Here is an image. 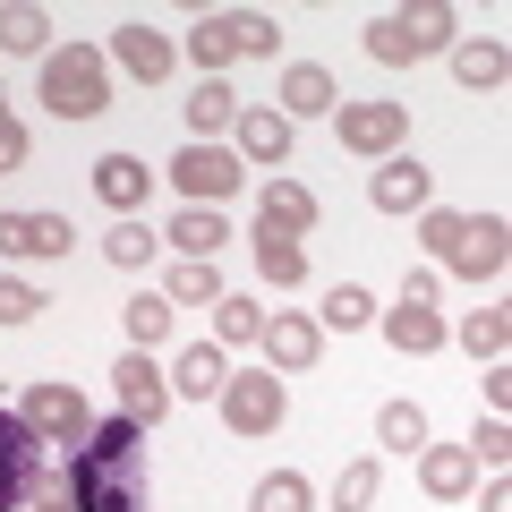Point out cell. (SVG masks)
I'll return each mask as SVG.
<instances>
[{"label":"cell","instance_id":"obj_1","mask_svg":"<svg viewBox=\"0 0 512 512\" xmlns=\"http://www.w3.org/2000/svg\"><path fill=\"white\" fill-rule=\"evenodd\" d=\"M43 103L60 120H94L111 111V60L94 43H69V52H43Z\"/></svg>","mask_w":512,"mask_h":512},{"label":"cell","instance_id":"obj_2","mask_svg":"<svg viewBox=\"0 0 512 512\" xmlns=\"http://www.w3.org/2000/svg\"><path fill=\"white\" fill-rule=\"evenodd\" d=\"M214 402H222V427H231V436H274L282 410H291V393H282L274 367H231V384H222Z\"/></svg>","mask_w":512,"mask_h":512},{"label":"cell","instance_id":"obj_3","mask_svg":"<svg viewBox=\"0 0 512 512\" xmlns=\"http://www.w3.org/2000/svg\"><path fill=\"white\" fill-rule=\"evenodd\" d=\"M18 419L35 427V444H60V453H77V444L94 436V410H86V393L77 384H26V402H18Z\"/></svg>","mask_w":512,"mask_h":512},{"label":"cell","instance_id":"obj_4","mask_svg":"<svg viewBox=\"0 0 512 512\" xmlns=\"http://www.w3.org/2000/svg\"><path fill=\"white\" fill-rule=\"evenodd\" d=\"M239 180H248V163H239L231 146H180L171 154V188H180L188 205H205V214H214L222 197H239Z\"/></svg>","mask_w":512,"mask_h":512},{"label":"cell","instance_id":"obj_5","mask_svg":"<svg viewBox=\"0 0 512 512\" xmlns=\"http://www.w3.org/2000/svg\"><path fill=\"white\" fill-rule=\"evenodd\" d=\"M333 137H342L350 154H402V137H410V103H333Z\"/></svg>","mask_w":512,"mask_h":512},{"label":"cell","instance_id":"obj_6","mask_svg":"<svg viewBox=\"0 0 512 512\" xmlns=\"http://www.w3.org/2000/svg\"><path fill=\"white\" fill-rule=\"evenodd\" d=\"M461 282H495L512 265V222L504 214H461V239H453V256H444Z\"/></svg>","mask_w":512,"mask_h":512},{"label":"cell","instance_id":"obj_7","mask_svg":"<svg viewBox=\"0 0 512 512\" xmlns=\"http://www.w3.org/2000/svg\"><path fill=\"white\" fill-rule=\"evenodd\" d=\"M103 60H111L120 77H137V86H163V77L180 69V43L154 35L146 18H128V26H111V52H103Z\"/></svg>","mask_w":512,"mask_h":512},{"label":"cell","instance_id":"obj_8","mask_svg":"<svg viewBox=\"0 0 512 512\" xmlns=\"http://www.w3.org/2000/svg\"><path fill=\"white\" fill-rule=\"evenodd\" d=\"M111 402H120V419H128V427H154V419L171 410V376L146 359V350H128V359L111 367Z\"/></svg>","mask_w":512,"mask_h":512},{"label":"cell","instance_id":"obj_9","mask_svg":"<svg viewBox=\"0 0 512 512\" xmlns=\"http://www.w3.org/2000/svg\"><path fill=\"white\" fill-rule=\"evenodd\" d=\"M69 495H77V512H146L137 470H103L86 453H69Z\"/></svg>","mask_w":512,"mask_h":512},{"label":"cell","instance_id":"obj_10","mask_svg":"<svg viewBox=\"0 0 512 512\" xmlns=\"http://www.w3.org/2000/svg\"><path fill=\"white\" fill-rule=\"evenodd\" d=\"M256 342H265V359H274L282 376H308V367L325 359V325H316V316H299V308H274Z\"/></svg>","mask_w":512,"mask_h":512},{"label":"cell","instance_id":"obj_11","mask_svg":"<svg viewBox=\"0 0 512 512\" xmlns=\"http://www.w3.org/2000/svg\"><path fill=\"white\" fill-rule=\"evenodd\" d=\"M367 197H376V214H427V197H436V171H427L419 154H384L376 180H367Z\"/></svg>","mask_w":512,"mask_h":512},{"label":"cell","instance_id":"obj_12","mask_svg":"<svg viewBox=\"0 0 512 512\" xmlns=\"http://www.w3.org/2000/svg\"><path fill=\"white\" fill-rule=\"evenodd\" d=\"M86 180H94V197H103L120 222H128V214H146V197H154V171L137 163V154H94Z\"/></svg>","mask_w":512,"mask_h":512},{"label":"cell","instance_id":"obj_13","mask_svg":"<svg viewBox=\"0 0 512 512\" xmlns=\"http://www.w3.org/2000/svg\"><path fill=\"white\" fill-rule=\"evenodd\" d=\"M376 325H384V342L402 350V359H427V350H444V342H453V325H444L436 308H419V299H393V308H384Z\"/></svg>","mask_w":512,"mask_h":512},{"label":"cell","instance_id":"obj_14","mask_svg":"<svg viewBox=\"0 0 512 512\" xmlns=\"http://www.w3.org/2000/svg\"><path fill=\"white\" fill-rule=\"evenodd\" d=\"M333 103H342V86H333V69H316V60H291L282 69V120H333Z\"/></svg>","mask_w":512,"mask_h":512},{"label":"cell","instance_id":"obj_15","mask_svg":"<svg viewBox=\"0 0 512 512\" xmlns=\"http://www.w3.org/2000/svg\"><path fill=\"white\" fill-rule=\"evenodd\" d=\"M419 487L436 495V504H461V495L478 487V461H470V444H419Z\"/></svg>","mask_w":512,"mask_h":512},{"label":"cell","instance_id":"obj_16","mask_svg":"<svg viewBox=\"0 0 512 512\" xmlns=\"http://www.w3.org/2000/svg\"><path fill=\"white\" fill-rule=\"evenodd\" d=\"M231 137H239V163H291V120L282 111H248L239 103V120H231Z\"/></svg>","mask_w":512,"mask_h":512},{"label":"cell","instance_id":"obj_17","mask_svg":"<svg viewBox=\"0 0 512 512\" xmlns=\"http://www.w3.org/2000/svg\"><path fill=\"white\" fill-rule=\"evenodd\" d=\"M453 77L470 94H495L512 77V52H504V35H470V43H453Z\"/></svg>","mask_w":512,"mask_h":512},{"label":"cell","instance_id":"obj_18","mask_svg":"<svg viewBox=\"0 0 512 512\" xmlns=\"http://www.w3.org/2000/svg\"><path fill=\"white\" fill-rule=\"evenodd\" d=\"M231 120H239L231 77H197V94H188V146H214V137H222Z\"/></svg>","mask_w":512,"mask_h":512},{"label":"cell","instance_id":"obj_19","mask_svg":"<svg viewBox=\"0 0 512 512\" xmlns=\"http://www.w3.org/2000/svg\"><path fill=\"white\" fill-rule=\"evenodd\" d=\"M222 384H231V359H222L214 342H188L180 367H171V393H188V402H214Z\"/></svg>","mask_w":512,"mask_h":512},{"label":"cell","instance_id":"obj_20","mask_svg":"<svg viewBox=\"0 0 512 512\" xmlns=\"http://www.w3.org/2000/svg\"><path fill=\"white\" fill-rule=\"evenodd\" d=\"M188 60H197V77H222L239 60V43H231V9H205L197 26H188V43H180Z\"/></svg>","mask_w":512,"mask_h":512},{"label":"cell","instance_id":"obj_21","mask_svg":"<svg viewBox=\"0 0 512 512\" xmlns=\"http://www.w3.org/2000/svg\"><path fill=\"white\" fill-rule=\"evenodd\" d=\"M256 222H265V231H291V239H308V231H316V197H308L299 180H274L265 197H256Z\"/></svg>","mask_w":512,"mask_h":512},{"label":"cell","instance_id":"obj_22","mask_svg":"<svg viewBox=\"0 0 512 512\" xmlns=\"http://www.w3.org/2000/svg\"><path fill=\"white\" fill-rule=\"evenodd\" d=\"M163 239H171V248H180V256H197V265H214V248H222V239H231V222H222V214H205V205H180Z\"/></svg>","mask_w":512,"mask_h":512},{"label":"cell","instance_id":"obj_23","mask_svg":"<svg viewBox=\"0 0 512 512\" xmlns=\"http://www.w3.org/2000/svg\"><path fill=\"white\" fill-rule=\"evenodd\" d=\"M256 265H265L274 291H299V282H308V248H299L291 231H265V222H256Z\"/></svg>","mask_w":512,"mask_h":512},{"label":"cell","instance_id":"obj_24","mask_svg":"<svg viewBox=\"0 0 512 512\" xmlns=\"http://www.w3.org/2000/svg\"><path fill=\"white\" fill-rule=\"evenodd\" d=\"M256 333H265V308L239 299V291H222L214 299V350H239V342H256Z\"/></svg>","mask_w":512,"mask_h":512},{"label":"cell","instance_id":"obj_25","mask_svg":"<svg viewBox=\"0 0 512 512\" xmlns=\"http://www.w3.org/2000/svg\"><path fill=\"white\" fill-rule=\"evenodd\" d=\"M163 299H171V308H214V299H222V274H214V265H197V256H180L171 282H163Z\"/></svg>","mask_w":512,"mask_h":512},{"label":"cell","instance_id":"obj_26","mask_svg":"<svg viewBox=\"0 0 512 512\" xmlns=\"http://www.w3.org/2000/svg\"><path fill=\"white\" fill-rule=\"evenodd\" d=\"M376 444H384V453H419V444H427V410L419 402H384L376 410Z\"/></svg>","mask_w":512,"mask_h":512},{"label":"cell","instance_id":"obj_27","mask_svg":"<svg viewBox=\"0 0 512 512\" xmlns=\"http://www.w3.org/2000/svg\"><path fill=\"white\" fill-rule=\"evenodd\" d=\"M316 325H325V333H359V325H376V299H367L359 282H333L325 308H316Z\"/></svg>","mask_w":512,"mask_h":512},{"label":"cell","instance_id":"obj_28","mask_svg":"<svg viewBox=\"0 0 512 512\" xmlns=\"http://www.w3.org/2000/svg\"><path fill=\"white\" fill-rule=\"evenodd\" d=\"M504 342H512V316L504 308H470V316H461V350H470V359H504Z\"/></svg>","mask_w":512,"mask_h":512},{"label":"cell","instance_id":"obj_29","mask_svg":"<svg viewBox=\"0 0 512 512\" xmlns=\"http://www.w3.org/2000/svg\"><path fill=\"white\" fill-rule=\"evenodd\" d=\"M52 43V18H43L35 0H9L0 9V52H43Z\"/></svg>","mask_w":512,"mask_h":512},{"label":"cell","instance_id":"obj_30","mask_svg":"<svg viewBox=\"0 0 512 512\" xmlns=\"http://www.w3.org/2000/svg\"><path fill=\"white\" fill-rule=\"evenodd\" d=\"M453 9H444V0H419V9H402V35H410V52H444V43H453Z\"/></svg>","mask_w":512,"mask_h":512},{"label":"cell","instance_id":"obj_31","mask_svg":"<svg viewBox=\"0 0 512 512\" xmlns=\"http://www.w3.org/2000/svg\"><path fill=\"white\" fill-rule=\"evenodd\" d=\"M120 316H128V350H154V342L171 333V299H163V291H137Z\"/></svg>","mask_w":512,"mask_h":512},{"label":"cell","instance_id":"obj_32","mask_svg":"<svg viewBox=\"0 0 512 512\" xmlns=\"http://www.w3.org/2000/svg\"><path fill=\"white\" fill-rule=\"evenodd\" d=\"M154 248H163V239L146 231V214H128V222H111V239H103V256H111V265H120V274H137V265H146Z\"/></svg>","mask_w":512,"mask_h":512},{"label":"cell","instance_id":"obj_33","mask_svg":"<svg viewBox=\"0 0 512 512\" xmlns=\"http://www.w3.org/2000/svg\"><path fill=\"white\" fill-rule=\"evenodd\" d=\"M86 461H103V470H137V427L128 419H111V427H94L86 444H77Z\"/></svg>","mask_w":512,"mask_h":512},{"label":"cell","instance_id":"obj_34","mask_svg":"<svg viewBox=\"0 0 512 512\" xmlns=\"http://www.w3.org/2000/svg\"><path fill=\"white\" fill-rule=\"evenodd\" d=\"M231 43H239V60H274L282 52V26L265 18V9H231Z\"/></svg>","mask_w":512,"mask_h":512},{"label":"cell","instance_id":"obj_35","mask_svg":"<svg viewBox=\"0 0 512 512\" xmlns=\"http://www.w3.org/2000/svg\"><path fill=\"white\" fill-rule=\"evenodd\" d=\"M316 495H308V478L299 470H274V478H256V495H248V512H308Z\"/></svg>","mask_w":512,"mask_h":512},{"label":"cell","instance_id":"obj_36","mask_svg":"<svg viewBox=\"0 0 512 512\" xmlns=\"http://www.w3.org/2000/svg\"><path fill=\"white\" fill-rule=\"evenodd\" d=\"M376 487H384L376 461H342V478H333V512H367V504H376Z\"/></svg>","mask_w":512,"mask_h":512},{"label":"cell","instance_id":"obj_37","mask_svg":"<svg viewBox=\"0 0 512 512\" xmlns=\"http://www.w3.org/2000/svg\"><path fill=\"white\" fill-rule=\"evenodd\" d=\"M367 60H384V69H410V60H419V52H410V35H402V9L367 26Z\"/></svg>","mask_w":512,"mask_h":512},{"label":"cell","instance_id":"obj_38","mask_svg":"<svg viewBox=\"0 0 512 512\" xmlns=\"http://www.w3.org/2000/svg\"><path fill=\"white\" fill-rule=\"evenodd\" d=\"M43 308H52V299H43L35 282H18V274H0V325H35Z\"/></svg>","mask_w":512,"mask_h":512},{"label":"cell","instance_id":"obj_39","mask_svg":"<svg viewBox=\"0 0 512 512\" xmlns=\"http://www.w3.org/2000/svg\"><path fill=\"white\" fill-rule=\"evenodd\" d=\"M77 248V231L60 214H26V256H69Z\"/></svg>","mask_w":512,"mask_h":512},{"label":"cell","instance_id":"obj_40","mask_svg":"<svg viewBox=\"0 0 512 512\" xmlns=\"http://www.w3.org/2000/svg\"><path fill=\"white\" fill-rule=\"evenodd\" d=\"M470 461L504 470V461H512V419H478V427H470Z\"/></svg>","mask_w":512,"mask_h":512},{"label":"cell","instance_id":"obj_41","mask_svg":"<svg viewBox=\"0 0 512 512\" xmlns=\"http://www.w3.org/2000/svg\"><path fill=\"white\" fill-rule=\"evenodd\" d=\"M419 239H427L436 256H453V239H461V214H444V205H427V214H419Z\"/></svg>","mask_w":512,"mask_h":512},{"label":"cell","instance_id":"obj_42","mask_svg":"<svg viewBox=\"0 0 512 512\" xmlns=\"http://www.w3.org/2000/svg\"><path fill=\"white\" fill-rule=\"evenodd\" d=\"M18 163H26V120L0 103V171H18Z\"/></svg>","mask_w":512,"mask_h":512},{"label":"cell","instance_id":"obj_43","mask_svg":"<svg viewBox=\"0 0 512 512\" xmlns=\"http://www.w3.org/2000/svg\"><path fill=\"white\" fill-rule=\"evenodd\" d=\"M478 384H487V419H504V410H512V367L495 359V367H487V376H478Z\"/></svg>","mask_w":512,"mask_h":512},{"label":"cell","instance_id":"obj_44","mask_svg":"<svg viewBox=\"0 0 512 512\" xmlns=\"http://www.w3.org/2000/svg\"><path fill=\"white\" fill-rule=\"evenodd\" d=\"M436 291H444V282L427 274V265H419V274H402V299H419V308H436Z\"/></svg>","mask_w":512,"mask_h":512},{"label":"cell","instance_id":"obj_45","mask_svg":"<svg viewBox=\"0 0 512 512\" xmlns=\"http://www.w3.org/2000/svg\"><path fill=\"white\" fill-rule=\"evenodd\" d=\"M0 256H26V214H0Z\"/></svg>","mask_w":512,"mask_h":512},{"label":"cell","instance_id":"obj_46","mask_svg":"<svg viewBox=\"0 0 512 512\" xmlns=\"http://www.w3.org/2000/svg\"><path fill=\"white\" fill-rule=\"evenodd\" d=\"M478 512H512V478H504V470L487 478V495H478Z\"/></svg>","mask_w":512,"mask_h":512}]
</instances>
